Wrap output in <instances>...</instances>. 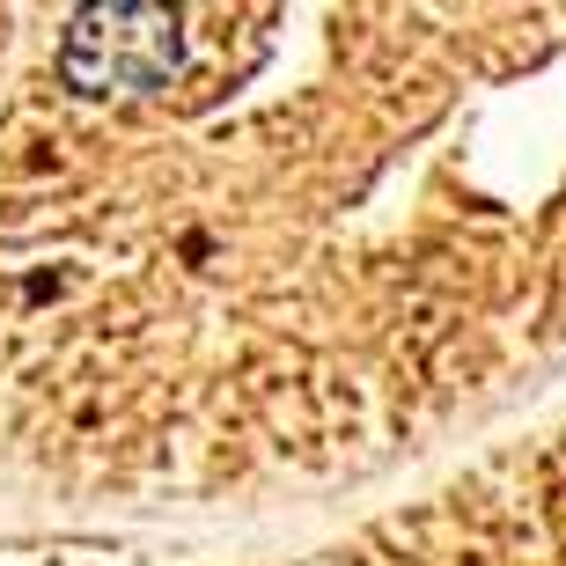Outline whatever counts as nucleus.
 <instances>
[{
    "mask_svg": "<svg viewBox=\"0 0 566 566\" xmlns=\"http://www.w3.org/2000/svg\"><path fill=\"white\" fill-rule=\"evenodd\" d=\"M185 60V30L169 8L118 0V8H82L60 38V74L82 96H155Z\"/></svg>",
    "mask_w": 566,
    "mask_h": 566,
    "instance_id": "obj_1",
    "label": "nucleus"
}]
</instances>
